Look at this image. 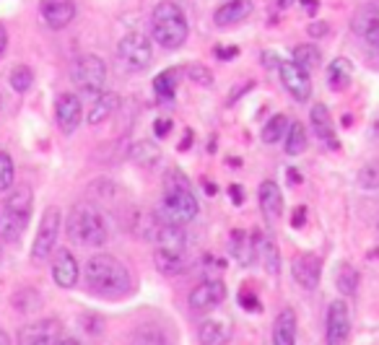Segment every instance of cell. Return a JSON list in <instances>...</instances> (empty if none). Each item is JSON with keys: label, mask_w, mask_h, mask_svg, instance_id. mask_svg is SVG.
Instances as JSON below:
<instances>
[{"label": "cell", "mask_w": 379, "mask_h": 345, "mask_svg": "<svg viewBox=\"0 0 379 345\" xmlns=\"http://www.w3.org/2000/svg\"><path fill=\"white\" fill-rule=\"evenodd\" d=\"M187 78L192 81V83H198V86H203V88H208L211 83H213V73H211V68L200 65V62L187 65Z\"/></svg>", "instance_id": "74e56055"}, {"label": "cell", "mask_w": 379, "mask_h": 345, "mask_svg": "<svg viewBox=\"0 0 379 345\" xmlns=\"http://www.w3.org/2000/svg\"><path fill=\"white\" fill-rule=\"evenodd\" d=\"M151 32L154 39L166 50H177L187 39V18L172 0H161L151 13Z\"/></svg>", "instance_id": "3957f363"}, {"label": "cell", "mask_w": 379, "mask_h": 345, "mask_svg": "<svg viewBox=\"0 0 379 345\" xmlns=\"http://www.w3.org/2000/svg\"><path fill=\"white\" fill-rule=\"evenodd\" d=\"M58 236H60V210H58V208H47L42 221H39V234H36V239H34L32 257H34L36 262L50 257L55 244H58Z\"/></svg>", "instance_id": "ba28073f"}, {"label": "cell", "mask_w": 379, "mask_h": 345, "mask_svg": "<svg viewBox=\"0 0 379 345\" xmlns=\"http://www.w3.org/2000/svg\"><path fill=\"white\" fill-rule=\"evenodd\" d=\"M78 276H81V270H78L76 257L68 250L58 252L55 262H52V278H55V283L60 285V288H73L78 283Z\"/></svg>", "instance_id": "ac0fdd59"}, {"label": "cell", "mask_w": 379, "mask_h": 345, "mask_svg": "<svg viewBox=\"0 0 379 345\" xmlns=\"http://www.w3.org/2000/svg\"><path fill=\"white\" fill-rule=\"evenodd\" d=\"M262 60H265L267 68H281V62H284L278 55H273V52H265V55H262Z\"/></svg>", "instance_id": "ee69618b"}, {"label": "cell", "mask_w": 379, "mask_h": 345, "mask_svg": "<svg viewBox=\"0 0 379 345\" xmlns=\"http://www.w3.org/2000/svg\"><path fill=\"white\" fill-rule=\"evenodd\" d=\"M215 58L218 60H232V58H237L239 55V47H234V44H224V47H215Z\"/></svg>", "instance_id": "f35d334b"}, {"label": "cell", "mask_w": 379, "mask_h": 345, "mask_svg": "<svg viewBox=\"0 0 379 345\" xmlns=\"http://www.w3.org/2000/svg\"><path fill=\"white\" fill-rule=\"evenodd\" d=\"M328 81L333 88L348 86V83H351V62L345 60V58L333 60V65H330V70H328Z\"/></svg>", "instance_id": "836d02e7"}, {"label": "cell", "mask_w": 379, "mask_h": 345, "mask_svg": "<svg viewBox=\"0 0 379 345\" xmlns=\"http://www.w3.org/2000/svg\"><path fill=\"white\" fill-rule=\"evenodd\" d=\"M281 81L284 86L288 88V94L296 99V102H307L312 96V81H310V70L299 68L296 62H281Z\"/></svg>", "instance_id": "4fadbf2b"}, {"label": "cell", "mask_w": 379, "mask_h": 345, "mask_svg": "<svg viewBox=\"0 0 379 345\" xmlns=\"http://www.w3.org/2000/svg\"><path fill=\"white\" fill-rule=\"evenodd\" d=\"M117 107H120V96L109 94V91H102V94L96 96L91 112H88V125H102L104 120H109V117H112Z\"/></svg>", "instance_id": "d4e9b609"}, {"label": "cell", "mask_w": 379, "mask_h": 345, "mask_svg": "<svg viewBox=\"0 0 379 345\" xmlns=\"http://www.w3.org/2000/svg\"><path fill=\"white\" fill-rule=\"evenodd\" d=\"M291 276L302 288L314 291L319 285V278H322V259H319L317 255H312V252H304L299 257H293Z\"/></svg>", "instance_id": "8fae6325"}, {"label": "cell", "mask_w": 379, "mask_h": 345, "mask_svg": "<svg viewBox=\"0 0 379 345\" xmlns=\"http://www.w3.org/2000/svg\"><path fill=\"white\" fill-rule=\"evenodd\" d=\"M226 299V285L224 280H203L200 285L192 288L190 294V309L192 311H211Z\"/></svg>", "instance_id": "7c38bea8"}, {"label": "cell", "mask_w": 379, "mask_h": 345, "mask_svg": "<svg viewBox=\"0 0 379 345\" xmlns=\"http://www.w3.org/2000/svg\"><path fill=\"white\" fill-rule=\"evenodd\" d=\"M177 68H166L164 73H159V76L154 78V91L159 99H164V102H169V99H174V91H177Z\"/></svg>", "instance_id": "f546056e"}, {"label": "cell", "mask_w": 379, "mask_h": 345, "mask_svg": "<svg viewBox=\"0 0 379 345\" xmlns=\"http://www.w3.org/2000/svg\"><path fill=\"white\" fill-rule=\"evenodd\" d=\"M288 182H291V184H299V182H302L299 169H288Z\"/></svg>", "instance_id": "c3c4849f"}, {"label": "cell", "mask_w": 379, "mask_h": 345, "mask_svg": "<svg viewBox=\"0 0 379 345\" xmlns=\"http://www.w3.org/2000/svg\"><path fill=\"white\" fill-rule=\"evenodd\" d=\"M255 255L260 257L267 276H278V270H281V255H278V244L273 242L270 234L255 231Z\"/></svg>", "instance_id": "d6986e66"}, {"label": "cell", "mask_w": 379, "mask_h": 345, "mask_svg": "<svg viewBox=\"0 0 379 345\" xmlns=\"http://www.w3.org/2000/svg\"><path fill=\"white\" fill-rule=\"evenodd\" d=\"M288 117L286 114H276V117H270V120L265 122V128H262V133H260V138H262V143H278L281 138H286V130H288Z\"/></svg>", "instance_id": "4dcf8cb0"}, {"label": "cell", "mask_w": 379, "mask_h": 345, "mask_svg": "<svg viewBox=\"0 0 379 345\" xmlns=\"http://www.w3.org/2000/svg\"><path fill=\"white\" fill-rule=\"evenodd\" d=\"M377 21H379V6H374V3L361 6L354 16V32L356 34H366Z\"/></svg>", "instance_id": "d6a6232c"}, {"label": "cell", "mask_w": 379, "mask_h": 345, "mask_svg": "<svg viewBox=\"0 0 379 345\" xmlns=\"http://www.w3.org/2000/svg\"><path fill=\"white\" fill-rule=\"evenodd\" d=\"M239 304H241V306H244L247 311H260V309H262V306H260V302H258V299H255L252 294H241V296H239Z\"/></svg>", "instance_id": "ab89813d"}, {"label": "cell", "mask_w": 379, "mask_h": 345, "mask_svg": "<svg viewBox=\"0 0 379 345\" xmlns=\"http://www.w3.org/2000/svg\"><path fill=\"white\" fill-rule=\"evenodd\" d=\"M302 6H304V8H307V13H314L319 3H317V0H302Z\"/></svg>", "instance_id": "681fc988"}, {"label": "cell", "mask_w": 379, "mask_h": 345, "mask_svg": "<svg viewBox=\"0 0 379 345\" xmlns=\"http://www.w3.org/2000/svg\"><path fill=\"white\" fill-rule=\"evenodd\" d=\"M229 195H232L234 205H241V203H244V190H241L239 184H232V187H229Z\"/></svg>", "instance_id": "7bdbcfd3"}, {"label": "cell", "mask_w": 379, "mask_h": 345, "mask_svg": "<svg viewBox=\"0 0 379 345\" xmlns=\"http://www.w3.org/2000/svg\"><path fill=\"white\" fill-rule=\"evenodd\" d=\"M310 34L312 36H325V34H328V24H325V21H319V24H312L310 26Z\"/></svg>", "instance_id": "f6af8a7d"}, {"label": "cell", "mask_w": 379, "mask_h": 345, "mask_svg": "<svg viewBox=\"0 0 379 345\" xmlns=\"http://www.w3.org/2000/svg\"><path fill=\"white\" fill-rule=\"evenodd\" d=\"M206 190H208V195H215V187L211 184V182H206Z\"/></svg>", "instance_id": "f5cc1de1"}, {"label": "cell", "mask_w": 379, "mask_h": 345, "mask_svg": "<svg viewBox=\"0 0 379 345\" xmlns=\"http://www.w3.org/2000/svg\"><path fill=\"white\" fill-rule=\"evenodd\" d=\"M187 262V250H154V265L161 276H180Z\"/></svg>", "instance_id": "44dd1931"}, {"label": "cell", "mask_w": 379, "mask_h": 345, "mask_svg": "<svg viewBox=\"0 0 379 345\" xmlns=\"http://www.w3.org/2000/svg\"><path fill=\"white\" fill-rule=\"evenodd\" d=\"M359 184H361L364 190H379V164H366L359 172Z\"/></svg>", "instance_id": "8d00e7d4"}, {"label": "cell", "mask_w": 379, "mask_h": 345, "mask_svg": "<svg viewBox=\"0 0 379 345\" xmlns=\"http://www.w3.org/2000/svg\"><path fill=\"white\" fill-rule=\"evenodd\" d=\"M351 335V311L343 299L330 304L328 320H325V340L328 345H343Z\"/></svg>", "instance_id": "9c48e42d"}, {"label": "cell", "mask_w": 379, "mask_h": 345, "mask_svg": "<svg viewBox=\"0 0 379 345\" xmlns=\"http://www.w3.org/2000/svg\"><path fill=\"white\" fill-rule=\"evenodd\" d=\"M39 13L50 29H65L76 18V0H39Z\"/></svg>", "instance_id": "5bb4252c"}, {"label": "cell", "mask_w": 379, "mask_h": 345, "mask_svg": "<svg viewBox=\"0 0 379 345\" xmlns=\"http://www.w3.org/2000/svg\"><path fill=\"white\" fill-rule=\"evenodd\" d=\"M117 58L125 65V70L130 73H140V70L151 68L154 62V47H151V39L140 32H133L120 42L117 47Z\"/></svg>", "instance_id": "52a82bcc"}, {"label": "cell", "mask_w": 379, "mask_h": 345, "mask_svg": "<svg viewBox=\"0 0 379 345\" xmlns=\"http://www.w3.org/2000/svg\"><path fill=\"white\" fill-rule=\"evenodd\" d=\"M34 195L29 187H18L0 203V239L3 242H18L24 229L32 218Z\"/></svg>", "instance_id": "277c9868"}, {"label": "cell", "mask_w": 379, "mask_h": 345, "mask_svg": "<svg viewBox=\"0 0 379 345\" xmlns=\"http://www.w3.org/2000/svg\"><path fill=\"white\" fill-rule=\"evenodd\" d=\"M70 81L76 83V88H81L88 96L102 94L104 83H107V65L102 58L96 55H81L73 65H70Z\"/></svg>", "instance_id": "8992f818"}, {"label": "cell", "mask_w": 379, "mask_h": 345, "mask_svg": "<svg viewBox=\"0 0 379 345\" xmlns=\"http://www.w3.org/2000/svg\"><path fill=\"white\" fill-rule=\"evenodd\" d=\"M229 252H232L239 265H252V255H255V234L247 231H232V239H229Z\"/></svg>", "instance_id": "cb8c5ba5"}, {"label": "cell", "mask_w": 379, "mask_h": 345, "mask_svg": "<svg viewBox=\"0 0 379 345\" xmlns=\"http://www.w3.org/2000/svg\"><path fill=\"white\" fill-rule=\"evenodd\" d=\"M60 345H81V343H78V340H73V337H68V340H62Z\"/></svg>", "instance_id": "db71d44e"}, {"label": "cell", "mask_w": 379, "mask_h": 345, "mask_svg": "<svg viewBox=\"0 0 379 345\" xmlns=\"http://www.w3.org/2000/svg\"><path fill=\"white\" fill-rule=\"evenodd\" d=\"M234 335V322L229 317H213L206 320L198 330L200 345H226Z\"/></svg>", "instance_id": "e0dca14e"}, {"label": "cell", "mask_w": 379, "mask_h": 345, "mask_svg": "<svg viewBox=\"0 0 379 345\" xmlns=\"http://www.w3.org/2000/svg\"><path fill=\"white\" fill-rule=\"evenodd\" d=\"M273 345H296V314L286 306L273 325Z\"/></svg>", "instance_id": "603a6c76"}, {"label": "cell", "mask_w": 379, "mask_h": 345, "mask_svg": "<svg viewBox=\"0 0 379 345\" xmlns=\"http://www.w3.org/2000/svg\"><path fill=\"white\" fill-rule=\"evenodd\" d=\"M288 6H293V0H278V8H288Z\"/></svg>", "instance_id": "816d5d0a"}, {"label": "cell", "mask_w": 379, "mask_h": 345, "mask_svg": "<svg viewBox=\"0 0 379 345\" xmlns=\"http://www.w3.org/2000/svg\"><path fill=\"white\" fill-rule=\"evenodd\" d=\"M198 210L200 208L192 187H164V195L159 200V208H156L154 216L159 221H164V224L187 226L195 221Z\"/></svg>", "instance_id": "5b68a950"}, {"label": "cell", "mask_w": 379, "mask_h": 345, "mask_svg": "<svg viewBox=\"0 0 379 345\" xmlns=\"http://www.w3.org/2000/svg\"><path fill=\"white\" fill-rule=\"evenodd\" d=\"M60 332L62 327L58 320L32 322L18 330V345H55L60 340Z\"/></svg>", "instance_id": "30bf717a"}, {"label": "cell", "mask_w": 379, "mask_h": 345, "mask_svg": "<svg viewBox=\"0 0 379 345\" xmlns=\"http://www.w3.org/2000/svg\"><path fill=\"white\" fill-rule=\"evenodd\" d=\"M0 345H11L8 332H6V330H3V327H0Z\"/></svg>", "instance_id": "f907efd6"}, {"label": "cell", "mask_w": 379, "mask_h": 345, "mask_svg": "<svg viewBox=\"0 0 379 345\" xmlns=\"http://www.w3.org/2000/svg\"><path fill=\"white\" fill-rule=\"evenodd\" d=\"M68 236L81 247H102L109 239V229H107L102 210L91 203L73 205L68 216Z\"/></svg>", "instance_id": "7a4b0ae2"}, {"label": "cell", "mask_w": 379, "mask_h": 345, "mask_svg": "<svg viewBox=\"0 0 379 345\" xmlns=\"http://www.w3.org/2000/svg\"><path fill=\"white\" fill-rule=\"evenodd\" d=\"M260 208H262V213H265L267 221H276V218H281V213H284V192H281V187H278L273 180H265L262 184H260Z\"/></svg>", "instance_id": "ffe728a7"}, {"label": "cell", "mask_w": 379, "mask_h": 345, "mask_svg": "<svg viewBox=\"0 0 379 345\" xmlns=\"http://www.w3.org/2000/svg\"><path fill=\"white\" fill-rule=\"evenodd\" d=\"M84 280L91 294L104 299H122L133 291V276L114 255H94L84 268Z\"/></svg>", "instance_id": "6da1fadb"}, {"label": "cell", "mask_w": 379, "mask_h": 345, "mask_svg": "<svg viewBox=\"0 0 379 345\" xmlns=\"http://www.w3.org/2000/svg\"><path fill=\"white\" fill-rule=\"evenodd\" d=\"M335 285L343 296H356V291H359V270L354 265H348V262L338 265Z\"/></svg>", "instance_id": "83f0119b"}, {"label": "cell", "mask_w": 379, "mask_h": 345, "mask_svg": "<svg viewBox=\"0 0 379 345\" xmlns=\"http://www.w3.org/2000/svg\"><path fill=\"white\" fill-rule=\"evenodd\" d=\"M6 47H8V34H6V29L0 26V58H3V52H6Z\"/></svg>", "instance_id": "7dc6e473"}, {"label": "cell", "mask_w": 379, "mask_h": 345, "mask_svg": "<svg viewBox=\"0 0 379 345\" xmlns=\"http://www.w3.org/2000/svg\"><path fill=\"white\" fill-rule=\"evenodd\" d=\"M133 345H169V340H166V332L161 327H156V325H143V327L135 330Z\"/></svg>", "instance_id": "1f68e13d"}, {"label": "cell", "mask_w": 379, "mask_h": 345, "mask_svg": "<svg viewBox=\"0 0 379 345\" xmlns=\"http://www.w3.org/2000/svg\"><path fill=\"white\" fill-rule=\"evenodd\" d=\"M13 177H16V169H13V161L6 151H0V192L11 190L13 184Z\"/></svg>", "instance_id": "d590c367"}, {"label": "cell", "mask_w": 379, "mask_h": 345, "mask_svg": "<svg viewBox=\"0 0 379 345\" xmlns=\"http://www.w3.org/2000/svg\"><path fill=\"white\" fill-rule=\"evenodd\" d=\"M252 13V0H226L213 13L215 26H234Z\"/></svg>", "instance_id": "7402d4cb"}, {"label": "cell", "mask_w": 379, "mask_h": 345, "mask_svg": "<svg viewBox=\"0 0 379 345\" xmlns=\"http://www.w3.org/2000/svg\"><path fill=\"white\" fill-rule=\"evenodd\" d=\"M310 120H312V128H314V135H317L322 143L333 151L340 148V140L335 135V125H333V117H330V109L325 104H314L310 112Z\"/></svg>", "instance_id": "2e32d148"}, {"label": "cell", "mask_w": 379, "mask_h": 345, "mask_svg": "<svg viewBox=\"0 0 379 345\" xmlns=\"http://www.w3.org/2000/svg\"><path fill=\"white\" fill-rule=\"evenodd\" d=\"M291 58H293L291 62H296L299 68L312 70V68H319L322 52H319V47H314V44H299V47H293Z\"/></svg>", "instance_id": "f1b7e54d"}, {"label": "cell", "mask_w": 379, "mask_h": 345, "mask_svg": "<svg viewBox=\"0 0 379 345\" xmlns=\"http://www.w3.org/2000/svg\"><path fill=\"white\" fill-rule=\"evenodd\" d=\"M304 221H307V210H304V208H299V210L293 213V218H291V226H293V229H299V226H304Z\"/></svg>", "instance_id": "bcb514c9"}, {"label": "cell", "mask_w": 379, "mask_h": 345, "mask_svg": "<svg viewBox=\"0 0 379 345\" xmlns=\"http://www.w3.org/2000/svg\"><path fill=\"white\" fill-rule=\"evenodd\" d=\"M55 114H58L60 130L70 135V133L81 125V114H84L81 99H78L76 94H60L58 96V104H55Z\"/></svg>", "instance_id": "9a60e30c"}, {"label": "cell", "mask_w": 379, "mask_h": 345, "mask_svg": "<svg viewBox=\"0 0 379 345\" xmlns=\"http://www.w3.org/2000/svg\"><path fill=\"white\" fill-rule=\"evenodd\" d=\"M159 158H161V151H159L154 140H138V143L130 146V161L143 166V169L159 164Z\"/></svg>", "instance_id": "484cf974"}, {"label": "cell", "mask_w": 379, "mask_h": 345, "mask_svg": "<svg viewBox=\"0 0 379 345\" xmlns=\"http://www.w3.org/2000/svg\"><path fill=\"white\" fill-rule=\"evenodd\" d=\"M11 88L16 91V94H24V91H29L32 88V83H34V73H32V68H26V65H16V68L11 70Z\"/></svg>", "instance_id": "e575fe53"}, {"label": "cell", "mask_w": 379, "mask_h": 345, "mask_svg": "<svg viewBox=\"0 0 379 345\" xmlns=\"http://www.w3.org/2000/svg\"><path fill=\"white\" fill-rule=\"evenodd\" d=\"M307 128H304L302 122H291L288 130H286V154L288 156H299L307 151Z\"/></svg>", "instance_id": "4316f807"}, {"label": "cell", "mask_w": 379, "mask_h": 345, "mask_svg": "<svg viewBox=\"0 0 379 345\" xmlns=\"http://www.w3.org/2000/svg\"><path fill=\"white\" fill-rule=\"evenodd\" d=\"M364 36H366V42H369L371 47H374V50H379V21H377L374 26H371V29H369V32H366Z\"/></svg>", "instance_id": "60d3db41"}, {"label": "cell", "mask_w": 379, "mask_h": 345, "mask_svg": "<svg viewBox=\"0 0 379 345\" xmlns=\"http://www.w3.org/2000/svg\"><path fill=\"white\" fill-rule=\"evenodd\" d=\"M154 130H156V135H159V138H164V135H169V130H172V122H169V120H156Z\"/></svg>", "instance_id": "b9f144b4"}]
</instances>
